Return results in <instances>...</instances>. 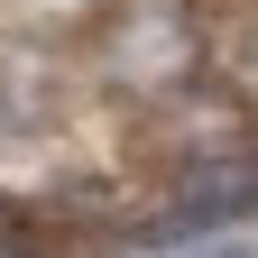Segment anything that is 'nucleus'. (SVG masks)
<instances>
[{"label": "nucleus", "mask_w": 258, "mask_h": 258, "mask_svg": "<svg viewBox=\"0 0 258 258\" xmlns=\"http://www.w3.org/2000/svg\"><path fill=\"white\" fill-rule=\"evenodd\" d=\"M28 249H37V221H19L10 203H0V258H28Z\"/></svg>", "instance_id": "2"}, {"label": "nucleus", "mask_w": 258, "mask_h": 258, "mask_svg": "<svg viewBox=\"0 0 258 258\" xmlns=\"http://www.w3.org/2000/svg\"><path fill=\"white\" fill-rule=\"evenodd\" d=\"M249 212H258V148H212L194 166H175L166 212L148 221V240H212V231H231Z\"/></svg>", "instance_id": "1"}]
</instances>
